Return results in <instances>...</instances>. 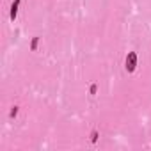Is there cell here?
Segmentation results:
<instances>
[{"mask_svg": "<svg viewBox=\"0 0 151 151\" xmlns=\"http://www.w3.org/2000/svg\"><path fill=\"white\" fill-rule=\"evenodd\" d=\"M124 68H126L128 73L135 71V68H137V53H135V52H128L126 60H124Z\"/></svg>", "mask_w": 151, "mask_h": 151, "instance_id": "cell-1", "label": "cell"}, {"mask_svg": "<svg viewBox=\"0 0 151 151\" xmlns=\"http://www.w3.org/2000/svg\"><path fill=\"white\" fill-rule=\"evenodd\" d=\"M20 4H22V0H14V2L11 4V13H9V16H11V20H13V22H14V20H16V16H18Z\"/></svg>", "mask_w": 151, "mask_h": 151, "instance_id": "cell-2", "label": "cell"}, {"mask_svg": "<svg viewBox=\"0 0 151 151\" xmlns=\"http://www.w3.org/2000/svg\"><path fill=\"white\" fill-rule=\"evenodd\" d=\"M37 41H39V37H34V39H32V45H30V48H32V50H36V48H37Z\"/></svg>", "mask_w": 151, "mask_h": 151, "instance_id": "cell-3", "label": "cell"}, {"mask_svg": "<svg viewBox=\"0 0 151 151\" xmlns=\"http://www.w3.org/2000/svg\"><path fill=\"white\" fill-rule=\"evenodd\" d=\"M16 114H18V107H13V109H11V114H9V117H16Z\"/></svg>", "mask_w": 151, "mask_h": 151, "instance_id": "cell-4", "label": "cell"}, {"mask_svg": "<svg viewBox=\"0 0 151 151\" xmlns=\"http://www.w3.org/2000/svg\"><path fill=\"white\" fill-rule=\"evenodd\" d=\"M91 140H93V142H96V140H98V132H96V130L91 133Z\"/></svg>", "mask_w": 151, "mask_h": 151, "instance_id": "cell-5", "label": "cell"}, {"mask_svg": "<svg viewBox=\"0 0 151 151\" xmlns=\"http://www.w3.org/2000/svg\"><path fill=\"white\" fill-rule=\"evenodd\" d=\"M91 94H96V86H91Z\"/></svg>", "mask_w": 151, "mask_h": 151, "instance_id": "cell-6", "label": "cell"}]
</instances>
